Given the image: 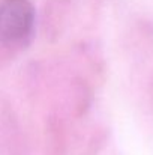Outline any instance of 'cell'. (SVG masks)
Segmentation results:
<instances>
[{
	"mask_svg": "<svg viewBox=\"0 0 153 155\" xmlns=\"http://www.w3.org/2000/svg\"><path fill=\"white\" fill-rule=\"evenodd\" d=\"M35 8L30 0H0V44L26 45L35 30Z\"/></svg>",
	"mask_w": 153,
	"mask_h": 155,
	"instance_id": "6da1fadb",
	"label": "cell"
}]
</instances>
